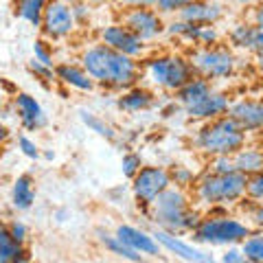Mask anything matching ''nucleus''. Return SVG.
Listing matches in <instances>:
<instances>
[{"instance_id":"obj_1","label":"nucleus","mask_w":263,"mask_h":263,"mask_svg":"<svg viewBox=\"0 0 263 263\" xmlns=\"http://www.w3.org/2000/svg\"><path fill=\"white\" fill-rule=\"evenodd\" d=\"M84 70L92 77L95 84L112 88V90H129L138 84L143 75V68L134 57H127L123 53L112 51L110 46L101 42L90 44L84 48L79 57Z\"/></svg>"},{"instance_id":"obj_2","label":"nucleus","mask_w":263,"mask_h":263,"mask_svg":"<svg viewBox=\"0 0 263 263\" xmlns=\"http://www.w3.org/2000/svg\"><path fill=\"white\" fill-rule=\"evenodd\" d=\"M152 219L156 226L169 233H193L200 224V213L189 202V195L178 186H169L162 195L156 197V202L149 206Z\"/></svg>"},{"instance_id":"obj_3","label":"nucleus","mask_w":263,"mask_h":263,"mask_svg":"<svg viewBox=\"0 0 263 263\" xmlns=\"http://www.w3.org/2000/svg\"><path fill=\"white\" fill-rule=\"evenodd\" d=\"M246 138H248V134L228 114H224L219 119L206 121L197 129L195 147L202 154L211 156V158H215V156H233L246 145Z\"/></svg>"},{"instance_id":"obj_4","label":"nucleus","mask_w":263,"mask_h":263,"mask_svg":"<svg viewBox=\"0 0 263 263\" xmlns=\"http://www.w3.org/2000/svg\"><path fill=\"white\" fill-rule=\"evenodd\" d=\"M193 193L202 206H228V204H235L241 197H246V176L239 171H233V174H213V171H209L195 182Z\"/></svg>"},{"instance_id":"obj_5","label":"nucleus","mask_w":263,"mask_h":263,"mask_svg":"<svg viewBox=\"0 0 263 263\" xmlns=\"http://www.w3.org/2000/svg\"><path fill=\"white\" fill-rule=\"evenodd\" d=\"M143 75L154 86L169 90V92H178L184 84H189L195 77V72H193V66L189 62V57L178 55V53H162V55L145 60Z\"/></svg>"},{"instance_id":"obj_6","label":"nucleus","mask_w":263,"mask_h":263,"mask_svg":"<svg viewBox=\"0 0 263 263\" xmlns=\"http://www.w3.org/2000/svg\"><path fill=\"white\" fill-rule=\"evenodd\" d=\"M250 235V226L237 217L228 215H209L202 217L193 230V239L197 243L209 246H235L241 243Z\"/></svg>"},{"instance_id":"obj_7","label":"nucleus","mask_w":263,"mask_h":263,"mask_svg":"<svg viewBox=\"0 0 263 263\" xmlns=\"http://www.w3.org/2000/svg\"><path fill=\"white\" fill-rule=\"evenodd\" d=\"M186 57L193 66L195 75L209 79V81L228 79V77H233L237 70V57L233 53V48H228V46L215 44V46L193 48Z\"/></svg>"},{"instance_id":"obj_8","label":"nucleus","mask_w":263,"mask_h":263,"mask_svg":"<svg viewBox=\"0 0 263 263\" xmlns=\"http://www.w3.org/2000/svg\"><path fill=\"white\" fill-rule=\"evenodd\" d=\"M119 22L127 27L141 42L149 44L158 40L162 33H167V24H164L162 15L154 9V7H138V9H121Z\"/></svg>"},{"instance_id":"obj_9","label":"nucleus","mask_w":263,"mask_h":263,"mask_svg":"<svg viewBox=\"0 0 263 263\" xmlns=\"http://www.w3.org/2000/svg\"><path fill=\"white\" fill-rule=\"evenodd\" d=\"M171 186V174L164 167H143L132 178V193L143 206H152L156 197Z\"/></svg>"},{"instance_id":"obj_10","label":"nucleus","mask_w":263,"mask_h":263,"mask_svg":"<svg viewBox=\"0 0 263 263\" xmlns=\"http://www.w3.org/2000/svg\"><path fill=\"white\" fill-rule=\"evenodd\" d=\"M42 35L46 40H66L77 29V20L72 13V5L64 0H48L44 15H42Z\"/></svg>"},{"instance_id":"obj_11","label":"nucleus","mask_w":263,"mask_h":263,"mask_svg":"<svg viewBox=\"0 0 263 263\" xmlns=\"http://www.w3.org/2000/svg\"><path fill=\"white\" fill-rule=\"evenodd\" d=\"M99 42L110 46L112 51H117V53L134 57V60L143 57L145 48H147V44L141 42V40H138L127 27H123L121 22H112V24H105V27L99 29Z\"/></svg>"},{"instance_id":"obj_12","label":"nucleus","mask_w":263,"mask_h":263,"mask_svg":"<svg viewBox=\"0 0 263 263\" xmlns=\"http://www.w3.org/2000/svg\"><path fill=\"white\" fill-rule=\"evenodd\" d=\"M167 33L174 37H180L186 44H193V48L215 46L219 44V37H221L215 24H191L180 18L167 24Z\"/></svg>"},{"instance_id":"obj_13","label":"nucleus","mask_w":263,"mask_h":263,"mask_svg":"<svg viewBox=\"0 0 263 263\" xmlns=\"http://www.w3.org/2000/svg\"><path fill=\"white\" fill-rule=\"evenodd\" d=\"M228 40L235 48H241V51L254 55L259 60V64H263V27H259V24H254L250 20L237 22L230 27Z\"/></svg>"},{"instance_id":"obj_14","label":"nucleus","mask_w":263,"mask_h":263,"mask_svg":"<svg viewBox=\"0 0 263 263\" xmlns=\"http://www.w3.org/2000/svg\"><path fill=\"white\" fill-rule=\"evenodd\" d=\"M228 117L239 125L246 134L263 129V99H239L230 103Z\"/></svg>"},{"instance_id":"obj_15","label":"nucleus","mask_w":263,"mask_h":263,"mask_svg":"<svg viewBox=\"0 0 263 263\" xmlns=\"http://www.w3.org/2000/svg\"><path fill=\"white\" fill-rule=\"evenodd\" d=\"M224 15H226V5L221 0H191L178 13V18L191 24H217Z\"/></svg>"},{"instance_id":"obj_16","label":"nucleus","mask_w":263,"mask_h":263,"mask_svg":"<svg viewBox=\"0 0 263 263\" xmlns=\"http://www.w3.org/2000/svg\"><path fill=\"white\" fill-rule=\"evenodd\" d=\"M230 108V99L224 92H217V90H211L209 95H204L202 99H197L193 105L184 108V112L189 114V119H195V121H213V119H219L228 114Z\"/></svg>"},{"instance_id":"obj_17","label":"nucleus","mask_w":263,"mask_h":263,"mask_svg":"<svg viewBox=\"0 0 263 263\" xmlns=\"http://www.w3.org/2000/svg\"><path fill=\"white\" fill-rule=\"evenodd\" d=\"M154 237H156V241L160 243V248L169 250L171 254H176V257L184 259V261H189V263H213L211 254L197 250L195 246L186 243L184 239H180L176 233H169V230L158 228V230L154 233Z\"/></svg>"},{"instance_id":"obj_18","label":"nucleus","mask_w":263,"mask_h":263,"mask_svg":"<svg viewBox=\"0 0 263 263\" xmlns=\"http://www.w3.org/2000/svg\"><path fill=\"white\" fill-rule=\"evenodd\" d=\"M13 105H15V112H18V119L24 129L35 132L46 125V114L35 97H31L27 92H18L13 97Z\"/></svg>"},{"instance_id":"obj_19","label":"nucleus","mask_w":263,"mask_h":263,"mask_svg":"<svg viewBox=\"0 0 263 263\" xmlns=\"http://www.w3.org/2000/svg\"><path fill=\"white\" fill-rule=\"evenodd\" d=\"M117 237L129 246L132 250H136L138 254H149V257H158L160 254V243L156 241V237L145 233V230L136 228V226H119L117 228Z\"/></svg>"},{"instance_id":"obj_20","label":"nucleus","mask_w":263,"mask_h":263,"mask_svg":"<svg viewBox=\"0 0 263 263\" xmlns=\"http://www.w3.org/2000/svg\"><path fill=\"white\" fill-rule=\"evenodd\" d=\"M235 169L246 178L263 171V145H243L239 152L233 154Z\"/></svg>"},{"instance_id":"obj_21","label":"nucleus","mask_w":263,"mask_h":263,"mask_svg":"<svg viewBox=\"0 0 263 263\" xmlns=\"http://www.w3.org/2000/svg\"><path fill=\"white\" fill-rule=\"evenodd\" d=\"M55 77L62 81V84L70 86V88H77V90H84V92H90L95 88V81L92 77L84 70V66H77V64H60L55 66Z\"/></svg>"},{"instance_id":"obj_22","label":"nucleus","mask_w":263,"mask_h":263,"mask_svg":"<svg viewBox=\"0 0 263 263\" xmlns=\"http://www.w3.org/2000/svg\"><path fill=\"white\" fill-rule=\"evenodd\" d=\"M0 263H29L24 243L15 241L9 228L0 224Z\"/></svg>"},{"instance_id":"obj_23","label":"nucleus","mask_w":263,"mask_h":263,"mask_svg":"<svg viewBox=\"0 0 263 263\" xmlns=\"http://www.w3.org/2000/svg\"><path fill=\"white\" fill-rule=\"evenodd\" d=\"M152 103H154V95L147 88H141V86L123 90V95L117 101V105L123 112H141V110L152 108Z\"/></svg>"},{"instance_id":"obj_24","label":"nucleus","mask_w":263,"mask_h":263,"mask_svg":"<svg viewBox=\"0 0 263 263\" xmlns=\"http://www.w3.org/2000/svg\"><path fill=\"white\" fill-rule=\"evenodd\" d=\"M35 202V186L31 176H18L11 186V206L15 211H29Z\"/></svg>"},{"instance_id":"obj_25","label":"nucleus","mask_w":263,"mask_h":263,"mask_svg":"<svg viewBox=\"0 0 263 263\" xmlns=\"http://www.w3.org/2000/svg\"><path fill=\"white\" fill-rule=\"evenodd\" d=\"M213 90L211 86V81L209 79H204V77H193L189 84H184L182 88L176 92V99H178V103L182 105V108H189V105H193L197 99H202L204 95H209Z\"/></svg>"},{"instance_id":"obj_26","label":"nucleus","mask_w":263,"mask_h":263,"mask_svg":"<svg viewBox=\"0 0 263 263\" xmlns=\"http://www.w3.org/2000/svg\"><path fill=\"white\" fill-rule=\"evenodd\" d=\"M46 5L48 0H13V13L33 27H40Z\"/></svg>"},{"instance_id":"obj_27","label":"nucleus","mask_w":263,"mask_h":263,"mask_svg":"<svg viewBox=\"0 0 263 263\" xmlns=\"http://www.w3.org/2000/svg\"><path fill=\"white\" fill-rule=\"evenodd\" d=\"M101 241H103V246L108 248L110 252H114V254H119V257H123V259H127V261H132V263H138L141 261V257L143 254H138L136 250H132L129 246H125L117 235H101Z\"/></svg>"},{"instance_id":"obj_28","label":"nucleus","mask_w":263,"mask_h":263,"mask_svg":"<svg viewBox=\"0 0 263 263\" xmlns=\"http://www.w3.org/2000/svg\"><path fill=\"white\" fill-rule=\"evenodd\" d=\"M241 252L246 259L250 261H261L263 263V230L261 233H250L246 239L241 241Z\"/></svg>"},{"instance_id":"obj_29","label":"nucleus","mask_w":263,"mask_h":263,"mask_svg":"<svg viewBox=\"0 0 263 263\" xmlns=\"http://www.w3.org/2000/svg\"><path fill=\"white\" fill-rule=\"evenodd\" d=\"M79 114H81V121H84L92 132H97L99 136L108 138V141H114V138H117V132H114L103 119H99V117H95L92 112H86V110H81Z\"/></svg>"},{"instance_id":"obj_30","label":"nucleus","mask_w":263,"mask_h":263,"mask_svg":"<svg viewBox=\"0 0 263 263\" xmlns=\"http://www.w3.org/2000/svg\"><path fill=\"white\" fill-rule=\"evenodd\" d=\"M169 174H171V186H178V189H182V191H184V189H189V186H195V182L200 180L191 169L182 167V164L174 167Z\"/></svg>"},{"instance_id":"obj_31","label":"nucleus","mask_w":263,"mask_h":263,"mask_svg":"<svg viewBox=\"0 0 263 263\" xmlns=\"http://www.w3.org/2000/svg\"><path fill=\"white\" fill-rule=\"evenodd\" d=\"M246 197L254 204H263V171L246 178Z\"/></svg>"},{"instance_id":"obj_32","label":"nucleus","mask_w":263,"mask_h":263,"mask_svg":"<svg viewBox=\"0 0 263 263\" xmlns=\"http://www.w3.org/2000/svg\"><path fill=\"white\" fill-rule=\"evenodd\" d=\"M189 3H191V0H156L154 9L160 15H174V13L178 15Z\"/></svg>"},{"instance_id":"obj_33","label":"nucleus","mask_w":263,"mask_h":263,"mask_svg":"<svg viewBox=\"0 0 263 263\" xmlns=\"http://www.w3.org/2000/svg\"><path fill=\"white\" fill-rule=\"evenodd\" d=\"M143 167H145L143 158L138 154H134V152L125 154V156H123V160H121V169H123V174H125L127 178H134Z\"/></svg>"},{"instance_id":"obj_34","label":"nucleus","mask_w":263,"mask_h":263,"mask_svg":"<svg viewBox=\"0 0 263 263\" xmlns=\"http://www.w3.org/2000/svg\"><path fill=\"white\" fill-rule=\"evenodd\" d=\"M211 171L213 174H233V171H237L233 156H215V158H211Z\"/></svg>"},{"instance_id":"obj_35","label":"nucleus","mask_w":263,"mask_h":263,"mask_svg":"<svg viewBox=\"0 0 263 263\" xmlns=\"http://www.w3.org/2000/svg\"><path fill=\"white\" fill-rule=\"evenodd\" d=\"M33 60H37V62H42L46 66H53V48L51 44H46L44 40H37L35 44H33Z\"/></svg>"},{"instance_id":"obj_36","label":"nucleus","mask_w":263,"mask_h":263,"mask_svg":"<svg viewBox=\"0 0 263 263\" xmlns=\"http://www.w3.org/2000/svg\"><path fill=\"white\" fill-rule=\"evenodd\" d=\"M18 149L27 156V158H33V160L40 158V147L35 145V141H31L29 136H20L18 138Z\"/></svg>"},{"instance_id":"obj_37","label":"nucleus","mask_w":263,"mask_h":263,"mask_svg":"<svg viewBox=\"0 0 263 263\" xmlns=\"http://www.w3.org/2000/svg\"><path fill=\"white\" fill-rule=\"evenodd\" d=\"M29 68H31L33 75H37L40 79H44V81H51L53 75H55V68H53V66H46V64L37 62V60H33V62L29 64Z\"/></svg>"},{"instance_id":"obj_38","label":"nucleus","mask_w":263,"mask_h":263,"mask_svg":"<svg viewBox=\"0 0 263 263\" xmlns=\"http://www.w3.org/2000/svg\"><path fill=\"white\" fill-rule=\"evenodd\" d=\"M90 5L88 0H77V3H72V13H75V20L77 24H84L86 18H90Z\"/></svg>"},{"instance_id":"obj_39","label":"nucleus","mask_w":263,"mask_h":263,"mask_svg":"<svg viewBox=\"0 0 263 263\" xmlns=\"http://www.w3.org/2000/svg\"><path fill=\"white\" fill-rule=\"evenodd\" d=\"M7 228H9V233H11V237H13L15 241H20V243L27 241V237H29V228L24 226L22 221L15 219V221H11V224L7 226Z\"/></svg>"},{"instance_id":"obj_40","label":"nucleus","mask_w":263,"mask_h":263,"mask_svg":"<svg viewBox=\"0 0 263 263\" xmlns=\"http://www.w3.org/2000/svg\"><path fill=\"white\" fill-rule=\"evenodd\" d=\"M114 5L121 9H138V7H154L156 0H114Z\"/></svg>"},{"instance_id":"obj_41","label":"nucleus","mask_w":263,"mask_h":263,"mask_svg":"<svg viewBox=\"0 0 263 263\" xmlns=\"http://www.w3.org/2000/svg\"><path fill=\"white\" fill-rule=\"evenodd\" d=\"M243 252H241V248H228L226 250V254L221 257V261L224 263H243Z\"/></svg>"},{"instance_id":"obj_42","label":"nucleus","mask_w":263,"mask_h":263,"mask_svg":"<svg viewBox=\"0 0 263 263\" xmlns=\"http://www.w3.org/2000/svg\"><path fill=\"white\" fill-rule=\"evenodd\" d=\"M224 5H233V7H257V5H261L263 0H221Z\"/></svg>"},{"instance_id":"obj_43","label":"nucleus","mask_w":263,"mask_h":263,"mask_svg":"<svg viewBox=\"0 0 263 263\" xmlns=\"http://www.w3.org/2000/svg\"><path fill=\"white\" fill-rule=\"evenodd\" d=\"M250 22H254V24H259V27H263V3L257 5V7L252 9V13H250Z\"/></svg>"},{"instance_id":"obj_44","label":"nucleus","mask_w":263,"mask_h":263,"mask_svg":"<svg viewBox=\"0 0 263 263\" xmlns=\"http://www.w3.org/2000/svg\"><path fill=\"white\" fill-rule=\"evenodd\" d=\"M252 221L259 230H263V204H259V206L252 211Z\"/></svg>"},{"instance_id":"obj_45","label":"nucleus","mask_w":263,"mask_h":263,"mask_svg":"<svg viewBox=\"0 0 263 263\" xmlns=\"http://www.w3.org/2000/svg\"><path fill=\"white\" fill-rule=\"evenodd\" d=\"M7 138H9V129H7V127L3 125V123H0V145H3V143L7 141Z\"/></svg>"},{"instance_id":"obj_46","label":"nucleus","mask_w":263,"mask_h":263,"mask_svg":"<svg viewBox=\"0 0 263 263\" xmlns=\"http://www.w3.org/2000/svg\"><path fill=\"white\" fill-rule=\"evenodd\" d=\"M90 5H108V3H114V0H88Z\"/></svg>"},{"instance_id":"obj_47","label":"nucleus","mask_w":263,"mask_h":263,"mask_svg":"<svg viewBox=\"0 0 263 263\" xmlns=\"http://www.w3.org/2000/svg\"><path fill=\"white\" fill-rule=\"evenodd\" d=\"M3 105H5V92L0 90V110H3Z\"/></svg>"},{"instance_id":"obj_48","label":"nucleus","mask_w":263,"mask_h":263,"mask_svg":"<svg viewBox=\"0 0 263 263\" xmlns=\"http://www.w3.org/2000/svg\"><path fill=\"white\" fill-rule=\"evenodd\" d=\"M243 263H261V261H250V259H243Z\"/></svg>"},{"instance_id":"obj_49","label":"nucleus","mask_w":263,"mask_h":263,"mask_svg":"<svg viewBox=\"0 0 263 263\" xmlns=\"http://www.w3.org/2000/svg\"><path fill=\"white\" fill-rule=\"evenodd\" d=\"M259 136H261V143H263V129H261V132H259Z\"/></svg>"},{"instance_id":"obj_50","label":"nucleus","mask_w":263,"mask_h":263,"mask_svg":"<svg viewBox=\"0 0 263 263\" xmlns=\"http://www.w3.org/2000/svg\"><path fill=\"white\" fill-rule=\"evenodd\" d=\"M261 70H263V64H261Z\"/></svg>"}]
</instances>
